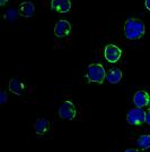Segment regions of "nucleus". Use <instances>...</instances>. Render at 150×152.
Instances as JSON below:
<instances>
[{
	"label": "nucleus",
	"mask_w": 150,
	"mask_h": 152,
	"mask_svg": "<svg viewBox=\"0 0 150 152\" xmlns=\"http://www.w3.org/2000/svg\"><path fill=\"white\" fill-rule=\"evenodd\" d=\"M146 32L144 24L137 18H129L124 24V35L129 40H138Z\"/></svg>",
	"instance_id": "f257e3e1"
},
{
	"label": "nucleus",
	"mask_w": 150,
	"mask_h": 152,
	"mask_svg": "<svg viewBox=\"0 0 150 152\" xmlns=\"http://www.w3.org/2000/svg\"><path fill=\"white\" fill-rule=\"evenodd\" d=\"M105 68L100 64H92L87 67L86 70V78L89 82L93 83H103L106 78Z\"/></svg>",
	"instance_id": "f03ea898"
},
{
	"label": "nucleus",
	"mask_w": 150,
	"mask_h": 152,
	"mask_svg": "<svg viewBox=\"0 0 150 152\" xmlns=\"http://www.w3.org/2000/svg\"><path fill=\"white\" fill-rule=\"evenodd\" d=\"M146 111H144L142 108H133L130 109L128 116H126V119L128 123L131 125V126H139L141 125L142 123L146 121Z\"/></svg>",
	"instance_id": "7ed1b4c3"
},
{
	"label": "nucleus",
	"mask_w": 150,
	"mask_h": 152,
	"mask_svg": "<svg viewBox=\"0 0 150 152\" xmlns=\"http://www.w3.org/2000/svg\"><path fill=\"white\" fill-rule=\"evenodd\" d=\"M58 114L60 118L66 121H72L76 117V107L71 101H64L58 109Z\"/></svg>",
	"instance_id": "20e7f679"
},
{
	"label": "nucleus",
	"mask_w": 150,
	"mask_h": 152,
	"mask_svg": "<svg viewBox=\"0 0 150 152\" xmlns=\"http://www.w3.org/2000/svg\"><path fill=\"white\" fill-rule=\"evenodd\" d=\"M122 56V50L120 49L118 45H107L104 50V57L108 63H116L119 61L120 58Z\"/></svg>",
	"instance_id": "39448f33"
},
{
	"label": "nucleus",
	"mask_w": 150,
	"mask_h": 152,
	"mask_svg": "<svg viewBox=\"0 0 150 152\" xmlns=\"http://www.w3.org/2000/svg\"><path fill=\"white\" fill-rule=\"evenodd\" d=\"M70 31H71V25L68 20L64 19H60L54 27V34L56 38H66Z\"/></svg>",
	"instance_id": "423d86ee"
},
{
	"label": "nucleus",
	"mask_w": 150,
	"mask_h": 152,
	"mask_svg": "<svg viewBox=\"0 0 150 152\" xmlns=\"http://www.w3.org/2000/svg\"><path fill=\"white\" fill-rule=\"evenodd\" d=\"M51 9L61 14H67L71 9V0H51Z\"/></svg>",
	"instance_id": "0eeeda50"
},
{
	"label": "nucleus",
	"mask_w": 150,
	"mask_h": 152,
	"mask_svg": "<svg viewBox=\"0 0 150 152\" xmlns=\"http://www.w3.org/2000/svg\"><path fill=\"white\" fill-rule=\"evenodd\" d=\"M148 100H149V94L146 91H138L133 95V103L138 108L146 107L148 104Z\"/></svg>",
	"instance_id": "6e6552de"
},
{
	"label": "nucleus",
	"mask_w": 150,
	"mask_h": 152,
	"mask_svg": "<svg viewBox=\"0 0 150 152\" xmlns=\"http://www.w3.org/2000/svg\"><path fill=\"white\" fill-rule=\"evenodd\" d=\"M49 128H50V121L45 117H41V118L36 119L35 124H34V129L40 135H43V134L48 133Z\"/></svg>",
	"instance_id": "1a4fd4ad"
},
{
	"label": "nucleus",
	"mask_w": 150,
	"mask_h": 152,
	"mask_svg": "<svg viewBox=\"0 0 150 152\" xmlns=\"http://www.w3.org/2000/svg\"><path fill=\"white\" fill-rule=\"evenodd\" d=\"M34 10H35V7L32 1H25L19 6V15L25 18L32 17L34 15Z\"/></svg>",
	"instance_id": "9d476101"
},
{
	"label": "nucleus",
	"mask_w": 150,
	"mask_h": 152,
	"mask_svg": "<svg viewBox=\"0 0 150 152\" xmlns=\"http://www.w3.org/2000/svg\"><path fill=\"white\" fill-rule=\"evenodd\" d=\"M9 91L16 95H22L24 91V84L18 78H12L9 82Z\"/></svg>",
	"instance_id": "9b49d317"
},
{
	"label": "nucleus",
	"mask_w": 150,
	"mask_h": 152,
	"mask_svg": "<svg viewBox=\"0 0 150 152\" xmlns=\"http://www.w3.org/2000/svg\"><path fill=\"white\" fill-rule=\"evenodd\" d=\"M122 80V70L120 68H113L106 76V81L110 84H118Z\"/></svg>",
	"instance_id": "f8f14e48"
},
{
	"label": "nucleus",
	"mask_w": 150,
	"mask_h": 152,
	"mask_svg": "<svg viewBox=\"0 0 150 152\" xmlns=\"http://www.w3.org/2000/svg\"><path fill=\"white\" fill-rule=\"evenodd\" d=\"M137 145L141 150H148V149H150V135H148V134L140 135L138 137Z\"/></svg>",
	"instance_id": "ddd939ff"
},
{
	"label": "nucleus",
	"mask_w": 150,
	"mask_h": 152,
	"mask_svg": "<svg viewBox=\"0 0 150 152\" xmlns=\"http://www.w3.org/2000/svg\"><path fill=\"white\" fill-rule=\"evenodd\" d=\"M16 16H17V12H16V9H15V8H9V9L6 12L5 18L9 19V20L12 22V20H14V19L16 18Z\"/></svg>",
	"instance_id": "4468645a"
},
{
	"label": "nucleus",
	"mask_w": 150,
	"mask_h": 152,
	"mask_svg": "<svg viewBox=\"0 0 150 152\" xmlns=\"http://www.w3.org/2000/svg\"><path fill=\"white\" fill-rule=\"evenodd\" d=\"M6 100H7L6 93H5L4 91H1V92H0V103H1V104H5V103H6Z\"/></svg>",
	"instance_id": "2eb2a0df"
},
{
	"label": "nucleus",
	"mask_w": 150,
	"mask_h": 152,
	"mask_svg": "<svg viewBox=\"0 0 150 152\" xmlns=\"http://www.w3.org/2000/svg\"><path fill=\"white\" fill-rule=\"evenodd\" d=\"M144 123H147L148 125H150V110L147 111V114H146V121Z\"/></svg>",
	"instance_id": "dca6fc26"
},
{
	"label": "nucleus",
	"mask_w": 150,
	"mask_h": 152,
	"mask_svg": "<svg viewBox=\"0 0 150 152\" xmlns=\"http://www.w3.org/2000/svg\"><path fill=\"white\" fill-rule=\"evenodd\" d=\"M144 6H146V8H147L148 10H150V0H146V1H144Z\"/></svg>",
	"instance_id": "f3484780"
},
{
	"label": "nucleus",
	"mask_w": 150,
	"mask_h": 152,
	"mask_svg": "<svg viewBox=\"0 0 150 152\" xmlns=\"http://www.w3.org/2000/svg\"><path fill=\"white\" fill-rule=\"evenodd\" d=\"M124 152H139V151H138V149H128Z\"/></svg>",
	"instance_id": "a211bd4d"
},
{
	"label": "nucleus",
	"mask_w": 150,
	"mask_h": 152,
	"mask_svg": "<svg viewBox=\"0 0 150 152\" xmlns=\"http://www.w3.org/2000/svg\"><path fill=\"white\" fill-rule=\"evenodd\" d=\"M7 1H8V0H0V5H1V6H4Z\"/></svg>",
	"instance_id": "6ab92c4d"
},
{
	"label": "nucleus",
	"mask_w": 150,
	"mask_h": 152,
	"mask_svg": "<svg viewBox=\"0 0 150 152\" xmlns=\"http://www.w3.org/2000/svg\"><path fill=\"white\" fill-rule=\"evenodd\" d=\"M147 107L150 109V95H149V100H148V104H147Z\"/></svg>",
	"instance_id": "aec40b11"
}]
</instances>
